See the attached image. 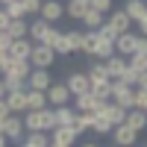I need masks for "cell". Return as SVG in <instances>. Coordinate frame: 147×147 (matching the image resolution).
Listing matches in <instances>:
<instances>
[{
  "instance_id": "cell-1",
  "label": "cell",
  "mask_w": 147,
  "mask_h": 147,
  "mask_svg": "<svg viewBox=\"0 0 147 147\" xmlns=\"http://www.w3.org/2000/svg\"><path fill=\"white\" fill-rule=\"evenodd\" d=\"M30 38H32L35 44H47V47H53V41L59 38V30L53 27V24H47V21L38 15V18L30 21Z\"/></svg>"
},
{
  "instance_id": "cell-2",
  "label": "cell",
  "mask_w": 147,
  "mask_h": 147,
  "mask_svg": "<svg viewBox=\"0 0 147 147\" xmlns=\"http://www.w3.org/2000/svg\"><path fill=\"white\" fill-rule=\"evenodd\" d=\"M109 100L118 103L121 109H132L136 106V88L121 80H112V88H109Z\"/></svg>"
},
{
  "instance_id": "cell-3",
  "label": "cell",
  "mask_w": 147,
  "mask_h": 147,
  "mask_svg": "<svg viewBox=\"0 0 147 147\" xmlns=\"http://www.w3.org/2000/svg\"><path fill=\"white\" fill-rule=\"evenodd\" d=\"M0 129H3V136H6L9 141L21 144L24 136H27V129H24V115H9L6 121H0Z\"/></svg>"
},
{
  "instance_id": "cell-4",
  "label": "cell",
  "mask_w": 147,
  "mask_h": 147,
  "mask_svg": "<svg viewBox=\"0 0 147 147\" xmlns=\"http://www.w3.org/2000/svg\"><path fill=\"white\" fill-rule=\"evenodd\" d=\"M106 103H109V100H100V97L91 94V91H85V94H77V97H74V109H77V112H91V115H97Z\"/></svg>"
},
{
  "instance_id": "cell-5",
  "label": "cell",
  "mask_w": 147,
  "mask_h": 147,
  "mask_svg": "<svg viewBox=\"0 0 147 147\" xmlns=\"http://www.w3.org/2000/svg\"><path fill=\"white\" fill-rule=\"evenodd\" d=\"M56 62V50L47 44H32V53H30V65L32 68H50Z\"/></svg>"
},
{
  "instance_id": "cell-6",
  "label": "cell",
  "mask_w": 147,
  "mask_h": 147,
  "mask_svg": "<svg viewBox=\"0 0 147 147\" xmlns=\"http://www.w3.org/2000/svg\"><path fill=\"white\" fill-rule=\"evenodd\" d=\"M44 94H47V106H50V109L68 106V103H71V91H68L65 82H50V88H47Z\"/></svg>"
},
{
  "instance_id": "cell-7",
  "label": "cell",
  "mask_w": 147,
  "mask_h": 147,
  "mask_svg": "<svg viewBox=\"0 0 147 147\" xmlns=\"http://www.w3.org/2000/svg\"><path fill=\"white\" fill-rule=\"evenodd\" d=\"M65 85H68L71 97L91 91V82H88V74H85V71H71V74H68V80H65Z\"/></svg>"
},
{
  "instance_id": "cell-8",
  "label": "cell",
  "mask_w": 147,
  "mask_h": 147,
  "mask_svg": "<svg viewBox=\"0 0 147 147\" xmlns=\"http://www.w3.org/2000/svg\"><path fill=\"white\" fill-rule=\"evenodd\" d=\"M38 15H41L47 24H59V21L65 18V3H62V0H44Z\"/></svg>"
},
{
  "instance_id": "cell-9",
  "label": "cell",
  "mask_w": 147,
  "mask_h": 147,
  "mask_svg": "<svg viewBox=\"0 0 147 147\" xmlns=\"http://www.w3.org/2000/svg\"><path fill=\"white\" fill-rule=\"evenodd\" d=\"M50 82H53V77H50V68H32V74L27 77V88L47 91V88H50Z\"/></svg>"
},
{
  "instance_id": "cell-10",
  "label": "cell",
  "mask_w": 147,
  "mask_h": 147,
  "mask_svg": "<svg viewBox=\"0 0 147 147\" xmlns=\"http://www.w3.org/2000/svg\"><path fill=\"white\" fill-rule=\"evenodd\" d=\"M109 136H112V141H115L118 147H132V144L138 141V132L132 129V127H127V124H118Z\"/></svg>"
},
{
  "instance_id": "cell-11",
  "label": "cell",
  "mask_w": 147,
  "mask_h": 147,
  "mask_svg": "<svg viewBox=\"0 0 147 147\" xmlns=\"http://www.w3.org/2000/svg\"><path fill=\"white\" fill-rule=\"evenodd\" d=\"M136 44H138V32H121L115 38V53L129 59L132 53H136Z\"/></svg>"
},
{
  "instance_id": "cell-12",
  "label": "cell",
  "mask_w": 147,
  "mask_h": 147,
  "mask_svg": "<svg viewBox=\"0 0 147 147\" xmlns=\"http://www.w3.org/2000/svg\"><path fill=\"white\" fill-rule=\"evenodd\" d=\"M109 56H115V41L97 32V44H94V53H91V59H100V62H106Z\"/></svg>"
},
{
  "instance_id": "cell-13",
  "label": "cell",
  "mask_w": 147,
  "mask_h": 147,
  "mask_svg": "<svg viewBox=\"0 0 147 147\" xmlns=\"http://www.w3.org/2000/svg\"><path fill=\"white\" fill-rule=\"evenodd\" d=\"M32 38L27 35V38H15L12 41V47H9V56L12 59H30V53H32Z\"/></svg>"
},
{
  "instance_id": "cell-14",
  "label": "cell",
  "mask_w": 147,
  "mask_h": 147,
  "mask_svg": "<svg viewBox=\"0 0 147 147\" xmlns=\"http://www.w3.org/2000/svg\"><path fill=\"white\" fill-rule=\"evenodd\" d=\"M6 103H9L12 115H24V112H27V88H24V91H9Z\"/></svg>"
},
{
  "instance_id": "cell-15",
  "label": "cell",
  "mask_w": 147,
  "mask_h": 147,
  "mask_svg": "<svg viewBox=\"0 0 147 147\" xmlns=\"http://www.w3.org/2000/svg\"><path fill=\"white\" fill-rule=\"evenodd\" d=\"M53 115H56V127H74V121H77L80 112L68 103V106H56V109H53Z\"/></svg>"
},
{
  "instance_id": "cell-16",
  "label": "cell",
  "mask_w": 147,
  "mask_h": 147,
  "mask_svg": "<svg viewBox=\"0 0 147 147\" xmlns=\"http://www.w3.org/2000/svg\"><path fill=\"white\" fill-rule=\"evenodd\" d=\"M124 124H127V127H132L136 132H141V129L147 127V112H144V109H136V106H132V109H127Z\"/></svg>"
},
{
  "instance_id": "cell-17",
  "label": "cell",
  "mask_w": 147,
  "mask_h": 147,
  "mask_svg": "<svg viewBox=\"0 0 147 147\" xmlns=\"http://www.w3.org/2000/svg\"><path fill=\"white\" fill-rule=\"evenodd\" d=\"M100 115H106V121H109V124H112V127H118V124H124V118H127V109H121L118 103H112V100H109V103L100 109Z\"/></svg>"
},
{
  "instance_id": "cell-18",
  "label": "cell",
  "mask_w": 147,
  "mask_h": 147,
  "mask_svg": "<svg viewBox=\"0 0 147 147\" xmlns=\"http://www.w3.org/2000/svg\"><path fill=\"white\" fill-rule=\"evenodd\" d=\"M127 68H129V62H127V56H121V53H115V56L106 59V71H109V77H112V80H118Z\"/></svg>"
},
{
  "instance_id": "cell-19",
  "label": "cell",
  "mask_w": 147,
  "mask_h": 147,
  "mask_svg": "<svg viewBox=\"0 0 147 147\" xmlns=\"http://www.w3.org/2000/svg\"><path fill=\"white\" fill-rule=\"evenodd\" d=\"M124 12L129 15L132 24H138V21L147 15V0H127V3H124Z\"/></svg>"
},
{
  "instance_id": "cell-20",
  "label": "cell",
  "mask_w": 147,
  "mask_h": 147,
  "mask_svg": "<svg viewBox=\"0 0 147 147\" xmlns=\"http://www.w3.org/2000/svg\"><path fill=\"white\" fill-rule=\"evenodd\" d=\"M50 138H53V141H62V144H68V147H71L80 136H77V129H74V127H56V129L50 132Z\"/></svg>"
},
{
  "instance_id": "cell-21",
  "label": "cell",
  "mask_w": 147,
  "mask_h": 147,
  "mask_svg": "<svg viewBox=\"0 0 147 147\" xmlns=\"http://www.w3.org/2000/svg\"><path fill=\"white\" fill-rule=\"evenodd\" d=\"M103 21H106V15L103 12H97V9H85V15H82V24H85V30H100L103 27Z\"/></svg>"
},
{
  "instance_id": "cell-22",
  "label": "cell",
  "mask_w": 147,
  "mask_h": 147,
  "mask_svg": "<svg viewBox=\"0 0 147 147\" xmlns=\"http://www.w3.org/2000/svg\"><path fill=\"white\" fill-rule=\"evenodd\" d=\"M6 32L12 35V41H15V38H27V35H30V21H27V18H18V21H12Z\"/></svg>"
},
{
  "instance_id": "cell-23",
  "label": "cell",
  "mask_w": 147,
  "mask_h": 147,
  "mask_svg": "<svg viewBox=\"0 0 147 147\" xmlns=\"http://www.w3.org/2000/svg\"><path fill=\"white\" fill-rule=\"evenodd\" d=\"M3 74H18V77L27 80L30 74H32V65H30V59H12V65H9Z\"/></svg>"
},
{
  "instance_id": "cell-24",
  "label": "cell",
  "mask_w": 147,
  "mask_h": 147,
  "mask_svg": "<svg viewBox=\"0 0 147 147\" xmlns=\"http://www.w3.org/2000/svg\"><path fill=\"white\" fill-rule=\"evenodd\" d=\"M0 77H3L6 94H9V91H24V88H27V80H24V77H18V74H0Z\"/></svg>"
},
{
  "instance_id": "cell-25",
  "label": "cell",
  "mask_w": 147,
  "mask_h": 147,
  "mask_svg": "<svg viewBox=\"0 0 147 147\" xmlns=\"http://www.w3.org/2000/svg\"><path fill=\"white\" fill-rule=\"evenodd\" d=\"M27 109H47V94L35 91V88H27Z\"/></svg>"
},
{
  "instance_id": "cell-26",
  "label": "cell",
  "mask_w": 147,
  "mask_h": 147,
  "mask_svg": "<svg viewBox=\"0 0 147 147\" xmlns=\"http://www.w3.org/2000/svg\"><path fill=\"white\" fill-rule=\"evenodd\" d=\"M85 9H88V3H85V0H68V6H65V15H68V18H74V21H82Z\"/></svg>"
},
{
  "instance_id": "cell-27",
  "label": "cell",
  "mask_w": 147,
  "mask_h": 147,
  "mask_svg": "<svg viewBox=\"0 0 147 147\" xmlns=\"http://www.w3.org/2000/svg\"><path fill=\"white\" fill-rule=\"evenodd\" d=\"M85 74H88V82H94V80H112V77H109V71H106V62H100V59H94L91 68L85 71Z\"/></svg>"
},
{
  "instance_id": "cell-28",
  "label": "cell",
  "mask_w": 147,
  "mask_h": 147,
  "mask_svg": "<svg viewBox=\"0 0 147 147\" xmlns=\"http://www.w3.org/2000/svg\"><path fill=\"white\" fill-rule=\"evenodd\" d=\"M24 141H27L30 147H47V144H50V132H44V129H38V132H27V136H24Z\"/></svg>"
},
{
  "instance_id": "cell-29",
  "label": "cell",
  "mask_w": 147,
  "mask_h": 147,
  "mask_svg": "<svg viewBox=\"0 0 147 147\" xmlns=\"http://www.w3.org/2000/svg\"><path fill=\"white\" fill-rule=\"evenodd\" d=\"M112 129H115V127L106 121V115H100V112L94 115V124H91V132H94V136H109Z\"/></svg>"
},
{
  "instance_id": "cell-30",
  "label": "cell",
  "mask_w": 147,
  "mask_h": 147,
  "mask_svg": "<svg viewBox=\"0 0 147 147\" xmlns=\"http://www.w3.org/2000/svg\"><path fill=\"white\" fill-rule=\"evenodd\" d=\"M91 124H94V115H91V112H80V115H77V121H74V129H77V136L88 132V129H91Z\"/></svg>"
},
{
  "instance_id": "cell-31",
  "label": "cell",
  "mask_w": 147,
  "mask_h": 147,
  "mask_svg": "<svg viewBox=\"0 0 147 147\" xmlns=\"http://www.w3.org/2000/svg\"><path fill=\"white\" fill-rule=\"evenodd\" d=\"M94 44H97V30H85V32H82V47H80V50H82L85 56H91V53H94Z\"/></svg>"
},
{
  "instance_id": "cell-32",
  "label": "cell",
  "mask_w": 147,
  "mask_h": 147,
  "mask_svg": "<svg viewBox=\"0 0 147 147\" xmlns=\"http://www.w3.org/2000/svg\"><path fill=\"white\" fill-rule=\"evenodd\" d=\"M109 88H112V80H94L91 82V94H97L100 100H109Z\"/></svg>"
},
{
  "instance_id": "cell-33",
  "label": "cell",
  "mask_w": 147,
  "mask_h": 147,
  "mask_svg": "<svg viewBox=\"0 0 147 147\" xmlns=\"http://www.w3.org/2000/svg\"><path fill=\"white\" fill-rule=\"evenodd\" d=\"M53 50H56V56H71L74 53V47H71V41H68L65 32H59V38L53 41Z\"/></svg>"
},
{
  "instance_id": "cell-34",
  "label": "cell",
  "mask_w": 147,
  "mask_h": 147,
  "mask_svg": "<svg viewBox=\"0 0 147 147\" xmlns=\"http://www.w3.org/2000/svg\"><path fill=\"white\" fill-rule=\"evenodd\" d=\"M3 9L9 12V18H12V21H18V18H27V12H24V3H21V0H9V3H6Z\"/></svg>"
},
{
  "instance_id": "cell-35",
  "label": "cell",
  "mask_w": 147,
  "mask_h": 147,
  "mask_svg": "<svg viewBox=\"0 0 147 147\" xmlns=\"http://www.w3.org/2000/svg\"><path fill=\"white\" fill-rule=\"evenodd\" d=\"M127 62H129L132 71H147V56H141V53H132Z\"/></svg>"
},
{
  "instance_id": "cell-36",
  "label": "cell",
  "mask_w": 147,
  "mask_h": 147,
  "mask_svg": "<svg viewBox=\"0 0 147 147\" xmlns=\"http://www.w3.org/2000/svg\"><path fill=\"white\" fill-rule=\"evenodd\" d=\"M65 35H68V41H71V47H74V53H77L80 47H82V30H68Z\"/></svg>"
},
{
  "instance_id": "cell-37",
  "label": "cell",
  "mask_w": 147,
  "mask_h": 147,
  "mask_svg": "<svg viewBox=\"0 0 147 147\" xmlns=\"http://www.w3.org/2000/svg\"><path fill=\"white\" fill-rule=\"evenodd\" d=\"M21 3H24V12H27V18H30V15H38V12H41L44 0H21Z\"/></svg>"
},
{
  "instance_id": "cell-38",
  "label": "cell",
  "mask_w": 147,
  "mask_h": 147,
  "mask_svg": "<svg viewBox=\"0 0 147 147\" xmlns=\"http://www.w3.org/2000/svg\"><path fill=\"white\" fill-rule=\"evenodd\" d=\"M118 80H121V82H127V85H132V88H136V82H138V71H132V68H127V71L121 74Z\"/></svg>"
},
{
  "instance_id": "cell-39",
  "label": "cell",
  "mask_w": 147,
  "mask_h": 147,
  "mask_svg": "<svg viewBox=\"0 0 147 147\" xmlns=\"http://www.w3.org/2000/svg\"><path fill=\"white\" fill-rule=\"evenodd\" d=\"M88 6L106 15V12H112V0H88Z\"/></svg>"
},
{
  "instance_id": "cell-40",
  "label": "cell",
  "mask_w": 147,
  "mask_h": 147,
  "mask_svg": "<svg viewBox=\"0 0 147 147\" xmlns=\"http://www.w3.org/2000/svg\"><path fill=\"white\" fill-rule=\"evenodd\" d=\"M136 109L147 112V88H136Z\"/></svg>"
},
{
  "instance_id": "cell-41",
  "label": "cell",
  "mask_w": 147,
  "mask_h": 147,
  "mask_svg": "<svg viewBox=\"0 0 147 147\" xmlns=\"http://www.w3.org/2000/svg\"><path fill=\"white\" fill-rule=\"evenodd\" d=\"M9 24H12V18H9V12L0 6V32H6L9 30Z\"/></svg>"
},
{
  "instance_id": "cell-42",
  "label": "cell",
  "mask_w": 147,
  "mask_h": 147,
  "mask_svg": "<svg viewBox=\"0 0 147 147\" xmlns=\"http://www.w3.org/2000/svg\"><path fill=\"white\" fill-rule=\"evenodd\" d=\"M9 47H12V35H9V32H0V50L9 53Z\"/></svg>"
},
{
  "instance_id": "cell-43",
  "label": "cell",
  "mask_w": 147,
  "mask_h": 147,
  "mask_svg": "<svg viewBox=\"0 0 147 147\" xmlns=\"http://www.w3.org/2000/svg\"><path fill=\"white\" fill-rule=\"evenodd\" d=\"M9 65H12V56H9L6 50H0V74H3V71H6Z\"/></svg>"
},
{
  "instance_id": "cell-44",
  "label": "cell",
  "mask_w": 147,
  "mask_h": 147,
  "mask_svg": "<svg viewBox=\"0 0 147 147\" xmlns=\"http://www.w3.org/2000/svg\"><path fill=\"white\" fill-rule=\"evenodd\" d=\"M12 112H9V103H6V97H0V121H6Z\"/></svg>"
},
{
  "instance_id": "cell-45",
  "label": "cell",
  "mask_w": 147,
  "mask_h": 147,
  "mask_svg": "<svg viewBox=\"0 0 147 147\" xmlns=\"http://www.w3.org/2000/svg\"><path fill=\"white\" fill-rule=\"evenodd\" d=\"M136 53L147 56V38H144V35H138V44H136Z\"/></svg>"
},
{
  "instance_id": "cell-46",
  "label": "cell",
  "mask_w": 147,
  "mask_h": 147,
  "mask_svg": "<svg viewBox=\"0 0 147 147\" xmlns=\"http://www.w3.org/2000/svg\"><path fill=\"white\" fill-rule=\"evenodd\" d=\"M136 88H147V71H138V82H136Z\"/></svg>"
},
{
  "instance_id": "cell-47",
  "label": "cell",
  "mask_w": 147,
  "mask_h": 147,
  "mask_svg": "<svg viewBox=\"0 0 147 147\" xmlns=\"http://www.w3.org/2000/svg\"><path fill=\"white\" fill-rule=\"evenodd\" d=\"M138 30H141V32H138V35H144V38H147V15H144V18H141V21H138Z\"/></svg>"
},
{
  "instance_id": "cell-48",
  "label": "cell",
  "mask_w": 147,
  "mask_h": 147,
  "mask_svg": "<svg viewBox=\"0 0 147 147\" xmlns=\"http://www.w3.org/2000/svg\"><path fill=\"white\" fill-rule=\"evenodd\" d=\"M6 144H9V138L3 136V129H0V147H6Z\"/></svg>"
},
{
  "instance_id": "cell-49",
  "label": "cell",
  "mask_w": 147,
  "mask_h": 147,
  "mask_svg": "<svg viewBox=\"0 0 147 147\" xmlns=\"http://www.w3.org/2000/svg\"><path fill=\"white\" fill-rule=\"evenodd\" d=\"M47 147H68V144H62V141H53V138H50V144H47Z\"/></svg>"
},
{
  "instance_id": "cell-50",
  "label": "cell",
  "mask_w": 147,
  "mask_h": 147,
  "mask_svg": "<svg viewBox=\"0 0 147 147\" xmlns=\"http://www.w3.org/2000/svg\"><path fill=\"white\" fill-rule=\"evenodd\" d=\"M0 97H6V85H3V77H0Z\"/></svg>"
},
{
  "instance_id": "cell-51",
  "label": "cell",
  "mask_w": 147,
  "mask_h": 147,
  "mask_svg": "<svg viewBox=\"0 0 147 147\" xmlns=\"http://www.w3.org/2000/svg\"><path fill=\"white\" fill-rule=\"evenodd\" d=\"M82 147H100V144H97V141H88V144H82Z\"/></svg>"
},
{
  "instance_id": "cell-52",
  "label": "cell",
  "mask_w": 147,
  "mask_h": 147,
  "mask_svg": "<svg viewBox=\"0 0 147 147\" xmlns=\"http://www.w3.org/2000/svg\"><path fill=\"white\" fill-rule=\"evenodd\" d=\"M18 147H30V144H27V141H21V144H18Z\"/></svg>"
},
{
  "instance_id": "cell-53",
  "label": "cell",
  "mask_w": 147,
  "mask_h": 147,
  "mask_svg": "<svg viewBox=\"0 0 147 147\" xmlns=\"http://www.w3.org/2000/svg\"><path fill=\"white\" fill-rule=\"evenodd\" d=\"M6 3H9V0H0V6H6Z\"/></svg>"
},
{
  "instance_id": "cell-54",
  "label": "cell",
  "mask_w": 147,
  "mask_h": 147,
  "mask_svg": "<svg viewBox=\"0 0 147 147\" xmlns=\"http://www.w3.org/2000/svg\"><path fill=\"white\" fill-rule=\"evenodd\" d=\"M112 147H118V144H112Z\"/></svg>"
}]
</instances>
